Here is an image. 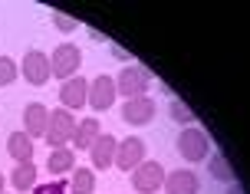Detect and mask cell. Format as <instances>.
Returning <instances> with one entry per match:
<instances>
[{"instance_id": "6da1fadb", "label": "cell", "mask_w": 250, "mask_h": 194, "mask_svg": "<svg viewBox=\"0 0 250 194\" xmlns=\"http://www.w3.org/2000/svg\"><path fill=\"white\" fill-rule=\"evenodd\" d=\"M76 115L69 109H50V125H46V142H50V148H66L69 142H73V132H76Z\"/></svg>"}, {"instance_id": "7a4b0ae2", "label": "cell", "mask_w": 250, "mask_h": 194, "mask_svg": "<svg viewBox=\"0 0 250 194\" xmlns=\"http://www.w3.org/2000/svg\"><path fill=\"white\" fill-rule=\"evenodd\" d=\"M178 155L185 158V161H191V165L208 161V155H211V142H208V135L201 132V129H194V125L181 129V135H178Z\"/></svg>"}, {"instance_id": "3957f363", "label": "cell", "mask_w": 250, "mask_h": 194, "mask_svg": "<svg viewBox=\"0 0 250 194\" xmlns=\"http://www.w3.org/2000/svg\"><path fill=\"white\" fill-rule=\"evenodd\" d=\"M148 86H151V73L142 69V66H125L119 79H115V92L128 99H138V96H148Z\"/></svg>"}, {"instance_id": "277c9868", "label": "cell", "mask_w": 250, "mask_h": 194, "mask_svg": "<svg viewBox=\"0 0 250 194\" xmlns=\"http://www.w3.org/2000/svg\"><path fill=\"white\" fill-rule=\"evenodd\" d=\"M79 66H83V49L73 46V43H62V46L53 49L50 56V73L56 76V79H73L76 73H79Z\"/></svg>"}, {"instance_id": "5b68a950", "label": "cell", "mask_w": 250, "mask_h": 194, "mask_svg": "<svg viewBox=\"0 0 250 194\" xmlns=\"http://www.w3.org/2000/svg\"><path fill=\"white\" fill-rule=\"evenodd\" d=\"M162 184H165V168L158 161H148V158H145V161L132 171V188H135V194H155Z\"/></svg>"}, {"instance_id": "8992f818", "label": "cell", "mask_w": 250, "mask_h": 194, "mask_svg": "<svg viewBox=\"0 0 250 194\" xmlns=\"http://www.w3.org/2000/svg\"><path fill=\"white\" fill-rule=\"evenodd\" d=\"M20 76H23L30 86H46L53 79L50 73V56L46 53H40V49H30L20 63Z\"/></svg>"}, {"instance_id": "52a82bcc", "label": "cell", "mask_w": 250, "mask_h": 194, "mask_svg": "<svg viewBox=\"0 0 250 194\" xmlns=\"http://www.w3.org/2000/svg\"><path fill=\"white\" fill-rule=\"evenodd\" d=\"M145 142L138 138V135H128V138H122L119 142V148H115V168L122 171H135L142 161H145Z\"/></svg>"}, {"instance_id": "ba28073f", "label": "cell", "mask_w": 250, "mask_h": 194, "mask_svg": "<svg viewBox=\"0 0 250 194\" xmlns=\"http://www.w3.org/2000/svg\"><path fill=\"white\" fill-rule=\"evenodd\" d=\"M86 102H89V83L83 79V76H73V79H66L60 89V106L62 109H86Z\"/></svg>"}, {"instance_id": "9c48e42d", "label": "cell", "mask_w": 250, "mask_h": 194, "mask_svg": "<svg viewBox=\"0 0 250 194\" xmlns=\"http://www.w3.org/2000/svg\"><path fill=\"white\" fill-rule=\"evenodd\" d=\"M115 79L112 76H96L92 83H89V106L96 112H105V109H112V102H115Z\"/></svg>"}, {"instance_id": "30bf717a", "label": "cell", "mask_w": 250, "mask_h": 194, "mask_svg": "<svg viewBox=\"0 0 250 194\" xmlns=\"http://www.w3.org/2000/svg\"><path fill=\"white\" fill-rule=\"evenodd\" d=\"M115 148H119V138H115V135H105V132H102L99 138L92 142V148H89L92 168H96V171L112 168V165H115Z\"/></svg>"}, {"instance_id": "8fae6325", "label": "cell", "mask_w": 250, "mask_h": 194, "mask_svg": "<svg viewBox=\"0 0 250 194\" xmlns=\"http://www.w3.org/2000/svg\"><path fill=\"white\" fill-rule=\"evenodd\" d=\"M46 125H50V109L43 102H30L23 109V132L37 142V138L46 135Z\"/></svg>"}, {"instance_id": "7c38bea8", "label": "cell", "mask_w": 250, "mask_h": 194, "mask_svg": "<svg viewBox=\"0 0 250 194\" xmlns=\"http://www.w3.org/2000/svg\"><path fill=\"white\" fill-rule=\"evenodd\" d=\"M155 99L148 96H138V99H128L122 106V119L128 122V125H148L151 119H155Z\"/></svg>"}, {"instance_id": "4fadbf2b", "label": "cell", "mask_w": 250, "mask_h": 194, "mask_svg": "<svg viewBox=\"0 0 250 194\" xmlns=\"http://www.w3.org/2000/svg\"><path fill=\"white\" fill-rule=\"evenodd\" d=\"M201 181L191 168H178L165 174V194H198Z\"/></svg>"}, {"instance_id": "5bb4252c", "label": "cell", "mask_w": 250, "mask_h": 194, "mask_svg": "<svg viewBox=\"0 0 250 194\" xmlns=\"http://www.w3.org/2000/svg\"><path fill=\"white\" fill-rule=\"evenodd\" d=\"M102 135V122L99 119H83V122H76V132H73V151H89L92 148V142Z\"/></svg>"}, {"instance_id": "9a60e30c", "label": "cell", "mask_w": 250, "mask_h": 194, "mask_svg": "<svg viewBox=\"0 0 250 194\" xmlns=\"http://www.w3.org/2000/svg\"><path fill=\"white\" fill-rule=\"evenodd\" d=\"M46 168H50L53 178H62V174H73L76 168V151L69 145L66 148H53L50 158H46Z\"/></svg>"}, {"instance_id": "2e32d148", "label": "cell", "mask_w": 250, "mask_h": 194, "mask_svg": "<svg viewBox=\"0 0 250 194\" xmlns=\"http://www.w3.org/2000/svg\"><path fill=\"white\" fill-rule=\"evenodd\" d=\"M7 151H10V158L20 165V161H33V138L20 129V132H13L10 138H7Z\"/></svg>"}, {"instance_id": "e0dca14e", "label": "cell", "mask_w": 250, "mask_h": 194, "mask_svg": "<svg viewBox=\"0 0 250 194\" xmlns=\"http://www.w3.org/2000/svg\"><path fill=\"white\" fill-rule=\"evenodd\" d=\"M10 184L13 191H33L37 188V161H20L10 171Z\"/></svg>"}, {"instance_id": "ac0fdd59", "label": "cell", "mask_w": 250, "mask_h": 194, "mask_svg": "<svg viewBox=\"0 0 250 194\" xmlns=\"http://www.w3.org/2000/svg\"><path fill=\"white\" fill-rule=\"evenodd\" d=\"M69 191H73V194H92V191H96V171H92V168H73Z\"/></svg>"}, {"instance_id": "d6986e66", "label": "cell", "mask_w": 250, "mask_h": 194, "mask_svg": "<svg viewBox=\"0 0 250 194\" xmlns=\"http://www.w3.org/2000/svg\"><path fill=\"white\" fill-rule=\"evenodd\" d=\"M208 171H211L214 181H234V178H237L234 168H230V161H227L221 151H217V155H208Z\"/></svg>"}, {"instance_id": "ffe728a7", "label": "cell", "mask_w": 250, "mask_h": 194, "mask_svg": "<svg viewBox=\"0 0 250 194\" xmlns=\"http://www.w3.org/2000/svg\"><path fill=\"white\" fill-rule=\"evenodd\" d=\"M168 115H171L175 122H181V125H194V122H198V115L188 109L181 99H171V106H168Z\"/></svg>"}, {"instance_id": "44dd1931", "label": "cell", "mask_w": 250, "mask_h": 194, "mask_svg": "<svg viewBox=\"0 0 250 194\" xmlns=\"http://www.w3.org/2000/svg\"><path fill=\"white\" fill-rule=\"evenodd\" d=\"M17 76H20V66H17L10 56H0V89H3V86H10Z\"/></svg>"}, {"instance_id": "7402d4cb", "label": "cell", "mask_w": 250, "mask_h": 194, "mask_svg": "<svg viewBox=\"0 0 250 194\" xmlns=\"http://www.w3.org/2000/svg\"><path fill=\"white\" fill-rule=\"evenodd\" d=\"M69 191V181H62V178H53V181H37L33 194H66Z\"/></svg>"}, {"instance_id": "603a6c76", "label": "cell", "mask_w": 250, "mask_h": 194, "mask_svg": "<svg viewBox=\"0 0 250 194\" xmlns=\"http://www.w3.org/2000/svg\"><path fill=\"white\" fill-rule=\"evenodd\" d=\"M53 26L56 30H62V33H73V30H79V20L76 17H69V13H62V10H53Z\"/></svg>"}, {"instance_id": "cb8c5ba5", "label": "cell", "mask_w": 250, "mask_h": 194, "mask_svg": "<svg viewBox=\"0 0 250 194\" xmlns=\"http://www.w3.org/2000/svg\"><path fill=\"white\" fill-rule=\"evenodd\" d=\"M227 194H247V191H244L240 184H230V191H227Z\"/></svg>"}, {"instance_id": "d4e9b609", "label": "cell", "mask_w": 250, "mask_h": 194, "mask_svg": "<svg viewBox=\"0 0 250 194\" xmlns=\"http://www.w3.org/2000/svg\"><path fill=\"white\" fill-rule=\"evenodd\" d=\"M3 188H7V178H3V174H0V194H3Z\"/></svg>"}, {"instance_id": "484cf974", "label": "cell", "mask_w": 250, "mask_h": 194, "mask_svg": "<svg viewBox=\"0 0 250 194\" xmlns=\"http://www.w3.org/2000/svg\"><path fill=\"white\" fill-rule=\"evenodd\" d=\"M3 194H7V191H3Z\"/></svg>"}]
</instances>
